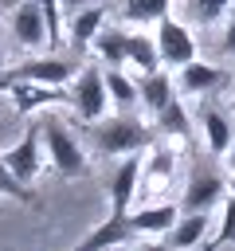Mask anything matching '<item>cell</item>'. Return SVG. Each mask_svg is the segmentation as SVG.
Returning <instances> with one entry per match:
<instances>
[{
  "label": "cell",
  "mask_w": 235,
  "mask_h": 251,
  "mask_svg": "<svg viewBox=\"0 0 235 251\" xmlns=\"http://www.w3.org/2000/svg\"><path fill=\"white\" fill-rule=\"evenodd\" d=\"M90 141L106 157H129V153H141L153 145V129L145 122H137L133 114H118V118L90 122Z\"/></svg>",
  "instance_id": "cell-1"
},
{
  "label": "cell",
  "mask_w": 235,
  "mask_h": 251,
  "mask_svg": "<svg viewBox=\"0 0 235 251\" xmlns=\"http://www.w3.org/2000/svg\"><path fill=\"white\" fill-rule=\"evenodd\" d=\"M39 122H43L47 157H51V165L59 169V176H67V180L82 176V173H86V153H82V145L70 137V129H67L59 118H39Z\"/></svg>",
  "instance_id": "cell-2"
},
{
  "label": "cell",
  "mask_w": 235,
  "mask_h": 251,
  "mask_svg": "<svg viewBox=\"0 0 235 251\" xmlns=\"http://www.w3.org/2000/svg\"><path fill=\"white\" fill-rule=\"evenodd\" d=\"M74 75H78V67H74V63L59 59V55H39V59H27V63H20V67L4 71V75H0V90H4V86H12V82H47V86H70V82H74Z\"/></svg>",
  "instance_id": "cell-3"
},
{
  "label": "cell",
  "mask_w": 235,
  "mask_h": 251,
  "mask_svg": "<svg viewBox=\"0 0 235 251\" xmlns=\"http://www.w3.org/2000/svg\"><path fill=\"white\" fill-rule=\"evenodd\" d=\"M106 106H110L106 75L98 67H82L74 75V82H70V110L82 122H98V118H106Z\"/></svg>",
  "instance_id": "cell-4"
},
{
  "label": "cell",
  "mask_w": 235,
  "mask_h": 251,
  "mask_svg": "<svg viewBox=\"0 0 235 251\" xmlns=\"http://www.w3.org/2000/svg\"><path fill=\"white\" fill-rule=\"evenodd\" d=\"M43 122L35 118V122H27V129H24V137L12 145V149H4V161H8V169L24 180V184H31L35 176H39V169H43Z\"/></svg>",
  "instance_id": "cell-5"
},
{
  "label": "cell",
  "mask_w": 235,
  "mask_h": 251,
  "mask_svg": "<svg viewBox=\"0 0 235 251\" xmlns=\"http://www.w3.org/2000/svg\"><path fill=\"white\" fill-rule=\"evenodd\" d=\"M157 51H161V63L168 67H188L196 59V39L184 24H176L172 16H164L157 24Z\"/></svg>",
  "instance_id": "cell-6"
},
{
  "label": "cell",
  "mask_w": 235,
  "mask_h": 251,
  "mask_svg": "<svg viewBox=\"0 0 235 251\" xmlns=\"http://www.w3.org/2000/svg\"><path fill=\"white\" fill-rule=\"evenodd\" d=\"M137 192H141V157L129 153V157L114 169V176H110V212H114V216H129Z\"/></svg>",
  "instance_id": "cell-7"
},
{
  "label": "cell",
  "mask_w": 235,
  "mask_h": 251,
  "mask_svg": "<svg viewBox=\"0 0 235 251\" xmlns=\"http://www.w3.org/2000/svg\"><path fill=\"white\" fill-rule=\"evenodd\" d=\"M12 31H16V43H24V47H31V51H39L43 43L51 47L43 0H24V4L12 12Z\"/></svg>",
  "instance_id": "cell-8"
},
{
  "label": "cell",
  "mask_w": 235,
  "mask_h": 251,
  "mask_svg": "<svg viewBox=\"0 0 235 251\" xmlns=\"http://www.w3.org/2000/svg\"><path fill=\"white\" fill-rule=\"evenodd\" d=\"M137 231H133V224H129V216H106L98 227H90L70 251H110V247H121V243H129Z\"/></svg>",
  "instance_id": "cell-9"
},
{
  "label": "cell",
  "mask_w": 235,
  "mask_h": 251,
  "mask_svg": "<svg viewBox=\"0 0 235 251\" xmlns=\"http://www.w3.org/2000/svg\"><path fill=\"white\" fill-rule=\"evenodd\" d=\"M12 90V106L16 114H31L39 106H51V102H67L70 106V86H47V82H12L4 86Z\"/></svg>",
  "instance_id": "cell-10"
},
{
  "label": "cell",
  "mask_w": 235,
  "mask_h": 251,
  "mask_svg": "<svg viewBox=\"0 0 235 251\" xmlns=\"http://www.w3.org/2000/svg\"><path fill=\"white\" fill-rule=\"evenodd\" d=\"M215 204H223V180L215 173H192L184 188V212H212Z\"/></svg>",
  "instance_id": "cell-11"
},
{
  "label": "cell",
  "mask_w": 235,
  "mask_h": 251,
  "mask_svg": "<svg viewBox=\"0 0 235 251\" xmlns=\"http://www.w3.org/2000/svg\"><path fill=\"white\" fill-rule=\"evenodd\" d=\"M180 220V208L176 204H141L137 212H129V224L137 235H161V231H172V224Z\"/></svg>",
  "instance_id": "cell-12"
},
{
  "label": "cell",
  "mask_w": 235,
  "mask_h": 251,
  "mask_svg": "<svg viewBox=\"0 0 235 251\" xmlns=\"http://www.w3.org/2000/svg\"><path fill=\"white\" fill-rule=\"evenodd\" d=\"M137 94H141V106L149 114H161L176 94H172V78L164 71H153V75H141L137 78Z\"/></svg>",
  "instance_id": "cell-13"
},
{
  "label": "cell",
  "mask_w": 235,
  "mask_h": 251,
  "mask_svg": "<svg viewBox=\"0 0 235 251\" xmlns=\"http://www.w3.org/2000/svg\"><path fill=\"white\" fill-rule=\"evenodd\" d=\"M208 224H212L208 212H184V216L172 224V231H168V247H172V251H188V247L204 243Z\"/></svg>",
  "instance_id": "cell-14"
},
{
  "label": "cell",
  "mask_w": 235,
  "mask_h": 251,
  "mask_svg": "<svg viewBox=\"0 0 235 251\" xmlns=\"http://www.w3.org/2000/svg\"><path fill=\"white\" fill-rule=\"evenodd\" d=\"M106 27V8H82V12H74V20H70V47L74 51H86L90 43H94V35Z\"/></svg>",
  "instance_id": "cell-15"
},
{
  "label": "cell",
  "mask_w": 235,
  "mask_h": 251,
  "mask_svg": "<svg viewBox=\"0 0 235 251\" xmlns=\"http://www.w3.org/2000/svg\"><path fill=\"white\" fill-rule=\"evenodd\" d=\"M90 47H94V55H98L102 63H110V67L129 63V31H121V27H102Z\"/></svg>",
  "instance_id": "cell-16"
},
{
  "label": "cell",
  "mask_w": 235,
  "mask_h": 251,
  "mask_svg": "<svg viewBox=\"0 0 235 251\" xmlns=\"http://www.w3.org/2000/svg\"><path fill=\"white\" fill-rule=\"evenodd\" d=\"M227 75L219 71V67H212V63H188V67H180V90L184 94H212L219 82H223Z\"/></svg>",
  "instance_id": "cell-17"
},
{
  "label": "cell",
  "mask_w": 235,
  "mask_h": 251,
  "mask_svg": "<svg viewBox=\"0 0 235 251\" xmlns=\"http://www.w3.org/2000/svg\"><path fill=\"white\" fill-rule=\"evenodd\" d=\"M200 126H204V141H208V149L215 153V157H223L231 145H235V129H231V122L219 114V110H204L200 114Z\"/></svg>",
  "instance_id": "cell-18"
},
{
  "label": "cell",
  "mask_w": 235,
  "mask_h": 251,
  "mask_svg": "<svg viewBox=\"0 0 235 251\" xmlns=\"http://www.w3.org/2000/svg\"><path fill=\"white\" fill-rule=\"evenodd\" d=\"M129 67H137L141 75H153V71L161 67L157 35H153V39H149V35H141V31H133V35H129Z\"/></svg>",
  "instance_id": "cell-19"
},
{
  "label": "cell",
  "mask_w": 235,
  "mask_h": 251,
  "mask_svg": "<svg viewBox=\"0 0 235 251\" xmlns=\"http://www.w3.org/2000/svg\"><path fill=\"white\" fill-rule=\"evenodd\" d=\"M168 4L172 0H125L121 16H125V24H161L168 16Z\"/></svg>",
  "instance_id": "cell-20"
},
{
  "label": "cell",
  "mask_w": 235,
  "mask_h": 251,
  "mask_svg": "<svg viewBox=\"0 0 235 251\" xmlns=\"http://www.w3.org/2000/svg\"><path fill=\"white\" fill-rule=\"evenodd\" d=\"M106 90H110V102H114L121 114H125V110H133V102L141 98V94H137V82H129L118 67H110V71H106Z\"/></svg>",
  "instance_id": "cell-21"
},
{
  "label": "cell",
  "mask_w": 235,
  "mask_h": 251,
  "mask_svg": "<svg viewBox=\"0 0 235 251\" xmlns=\"http://www.w3.org/2000/svg\"><path fill=\"white\" fill-rule=\"evenodd\" d=\"M223 243H235V192L223 196V204H219V220H215V235H212L200 251H215V247H223Z\"/></svg>",
  "instance_id": "cell-22"
},
{
  "label": "cell",
  "mask_w": 235,
  "mask_h": 251,
  "mask_svg": "<svg viewBox=\"0 0 235 251\" xmlns=\"http://www.w3.org/2000/svg\"><path fill=\"white\" fill-rule=\"evenodd\" d=\"M157 129H161L164 137H184V133H188V114H184V106H180L176 98L157 114Z\"/></svg>",
  "instance_id": "cell-23"
},
{
  "label": "cell",
  "mask_w": 235,
  "mask_h": 251,
  "mask_svg": "<svg viewBox=\"0 0 235 251\" xmlns=\"http://www.w3.org/2000/svg\"><path fill=\"white\" fill-rule=\"evenodd\" d=\"M0 196H8V200H20V204H35V192L8 169V161H4V153H0Z\"/></svg>",
  "instance_id": "cell-24"
},
{
  "label": "cell",
  "mask_w": 235,
  "mask_h": 251,
  "mask_svg": "<svg viewBox=\"0 0 235 251\" xmlns=\"http://www.w3.org/2000/svg\"><path fill=\"white\" fill-rule=\"evenodd\" d=\"M188 4H192V16L200 24H215L219 16L231 12V0H188Z\"/></svg>",
  "instance_id": "cell-25"
},
{
  "label": "cell",
  "mask_w": 235,
  "mask_h": 251,
  "mask_svg": "<svg viewBox=\"0 0 235 251\" xmlns=\"http://www.w3.org/2000/svg\"><path fill=\"white\" fill-rule=\"evenodd\" d=\"M223 55H235V12H227V27H223Z\"/></svg>",
  "instance_id": "cell-26"
},
{
  "label": "cell",
  "mask_w": 235,
  "mask_h": 251,
  "mask_svg": "<svg viewBox=\"0 0 235 251\" xmlns=\"http://www.w3.org/2000/svg\"><path fill=\"white\" fill-rule=\"evenodd\" d=\"M59 4H67V8H70V12H82V8H90V4H86V0H59Z\"/></svg>",
  "instance_id": "cell-27"
},
{
  "label": "cell",
  "mask_w": 235,
  "mask_h": 251,
  "mask_svg": "<svg viewBox=\"0 0 235 251\" xmlns=\"http://www.w3.org/2000/svg\"><path fill=\"white\" fill-rule=\"evenodd\" d=\"M141 251H172V247H168V243H145Z\"/></svg>",
  "instance_id": "cell-28"
},
{
  "label": "cell",
  "mask_w": 235,
  "mask_h": 251,
  "mask_svg": "<svg viewBox=\"0 0 235 251\" xmlns=\"http://www.w3.org/2000/svg\"><path fill=\"white\" fill-rule=\"evenodd\" d=\"M16 4H24V0H0V8H4V12H16Z\"/></svg>",
  "instance_id": "cell-29"
},
{
  "label": "cell",
  "mask_w": 235,
  "mask_h": 251,
  "mask_svg": "<svg viewBox=\"0 0 235 251\" xmlns=\"http://www.w3.org/2000/svg\"><path fill=\"white\" fill-rule=\"evenodd\" d=\"M227 165H231V173H235V145L227 149Z\"/></svg>",
  "instance_id": "cell-30"
},
{
  "label": "cell",
  "mask_w": 235,
  "mask_h": 251,
  "mask_svg": "<svg viewBox=\"0 0 235 251\" xmlns=\"http://www.w3.org/2000/svg\"><path fill=\"white\" fill-rule=\"evenodd\" d=\"M110 251H125V243H121V247H110Z\"/></svg>",
  "instance_id": "cell-31"
},
{
  "label": "cell",
  "mask_w": 235,
  "mask_h": 251,
  "mask_svg": "<svg viewBox=\"0 0 235 251\" xmlns=\"http://www.w3.org/2000/svg\"><path fill=\"white\" fill-rule=\"evenodd\" d=\"M231 192H235V180H231Z\"/></svg>",
  "instance_id": "cell-32"
}]
</instances>
